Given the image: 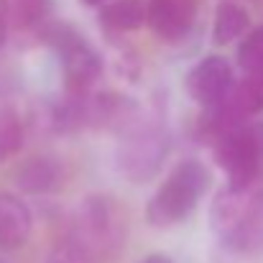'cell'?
Returning a JSON list of instances; mask_svg holds the SVG:
<instances>
[{
  "label": "cell",
  "mask_w": 263,
  "mask_h": 263,
  "mask_svg": "<svg viewBox=\"0 0 263 263\" xmlns=\"http://www.w3.org/2000/svg\"><path fill=\"white\" fill-rule=\"evenodd\" d=\"M128 240V210L120 199L110 194L85 197L69 222L67 243L87 263L112 261L123 253Z\"/></svg>",
  "instance_id": "cell-1"
},
{
  "label": "cell",
  "mask_w": 263,
  "mask_h": 263,
  "mask_svg": "<svg viewBox=\"0 0 263 263\" xmlns=\"http://www.w3.org/2000/svg\"><path fill=\"white\" fill-rule=\"evenodd\" d=\"M120 143L115 148V166L118 172L133 184H146L161 172L169 148H172V138H169V128L161 112L151 110V112H138V118L123 130L118 133Z\"/></svg>",
  "instance_id": "cell-2"
},
{
  "label": "cell",
  "mask_w": 263,
  "mask_h": 263,
  "mask_svg": "<svg viewBox=\"0 0 263 263\" xmlns=\"http://www.w3.org/2000/svg\"><path fill=\"white\" fill-rule=\"evenodd\" d=\"M212 186L210 169L197 159H181L164 179V184L146 202V222L151 228H174L184 222L199 199Z\"/></svg>",
  "instance_id": "cell-3"
},
{
  "label": "cell",
  "mask_w": 263,
  "mask_h": 263,
  "mask_svg": "<svg viewBox=\"0 0 263 263\" xmlns=\"http://www.w3.org/2000/svg\"><path fill=\"white\" fill-rule=\"evenodd\" d=\"M212 230L217 240L240 256L263 253V192L238 194L222 189L212 202Z\"/></svg>",
  "instance_id": "cell-4"
},
{
  "label": "cell",
  "mask_w": 263,
  "mask_h": 263,
  "mask_svg": "<svg viewBox=\"0 0 263 263\" xmlns=\"http://www.w3.org/2000/svg\"><path fill=\"white\" fill-rule=\"evenodd\" d=\"M44 41L57 51L62 62L64 87L67 95H87L95 82L102 77V57L95 51V46L69 23H46L41 26Z\"/></svg>",
  "instance_id": "cell-5"
},
{
  "label": "cell",
  "mask_w": 263,
  "mask_h": 263,
  "mask_svg": "<svg viewBox=\"0 0 263 263\" xmlns=\"http://www.w3.org/2000/svg\"><path fill=\"white\" fill-rule=\"evenodd\" d=\"M212 146L228 176V189L246 194L263 172V123H243Z\"/></svg>",
  "instance_id": "cell-6"
},
{
  "label": "cell",
  "mask_w": 263,
  "mask_h": 263,
  "mask_svg": "<svg viewBox=\"0 0 263 263\" xmlns=\"http://www.w3.org/2000/svg\"><path fill=\"white\" fill-rule=\"evenodd\" d=\"M233 85H235V72H233L230 62L225 57H217V54L197 62L184 77L186 95L204 107L222 102L230 95Z\"/></svg>",
  "instance_id": "cell-7"
},
{
  "label": "cell",
  "mask_w": 263,
  "mask_h": 263,
  "mask_svg": "<svg viewBox=\"0 0 263 263\" xmlns=\"http://www.w3.org/2000/svg\"><path fill=\"white\" fill-rule=\"evenodd\" d=\"M197 18V0H151L146 5V23L164 41H181L192 33Z\"/></svg>",
  "instance_id": "cell-8"
},
{
  "label": "cell",
  "mask_w": 263,
  "mask_h": 263,
  "mask_svg": "<svg viewBox=\"0 0 263 263\" xmlns=\"http://www.w3.org/2000/svg\"><path fill=\"white\" fill-rule=\"evenodd\" d=\"M31 210L28 204L13 194V192H0V248L3 251H18L26 246L31 238Z\"/></svg>",
  "instance_id": "cell-9"
},
{
  "label": "cell",
  "mask_w": 263,
  "mask_h": 263,
  "mask_svg": "<svg viewBox=\"0 0 263 263\" xmlns=\"http://www.w3.org/2000/svg\"><path fill=\"white\" fill-rule=\"evenodd\" d=\"M13 181L26 194H49L64 184V169L51 156H31L15 169Z\"/></svg>",
  "instance_id": "cell-10"
},
{
  "label": "cell",
  "mask_w": 263,
  "mask_h": 263,
  "mask_svg": "<svg viewBox=\"0 0 263 263\" xmlns=\"http://www.w3.org/2000/svg\"><path fill=\"white\" fill-rule=\"evenodd\" d=\"M248 26H251V15L238 0H220L215 18H212L215 46H230L248 31Z\"/></svg>",
  "instance_id": "cell-11"
},
{
  "label": "cell",
  "mask_w": 263,
  "mask_h": 263,
  "mask_svg": "<svg viewBox=\"0 0 263 263\" xmlns=\"http://www.w3.org/2000/svg\"><path fill=\"white\" fill-rule=\"evenodd\" d=\"M225 105L233 110L238 120H248L251 115H258L263 110V69L233 85L230 95L225 97Z\"/></svg>",
  "instance_id": "cell-12"
},
{
  "label": "cell",
  "mask_w": 263,
  "mask_h": 263,
  "mask_svg": "<svg viewBox=\"0 0 263 263\" xmlns=\"http://www.w3.org/2000/svg\"><path fill=\"white\" fill-rule=\"evenodd\" d=\"M100 23L115 33L136 31L146 23V3L143 0H112L102 5Z\"/></svg>",
  "instance_id": "cell-13"
},
{
  "label": "cell",
  "mask_w": 263,
  "mask_h": 263,
  "mask_svg": "<svg viewBox=\"0 0 263 263\" xmlns=\"http://www.w3.org/2000/svg\"><path fill=\"white\" fill-rule=\"evenodd\" d=\"M54 0H15L8 3V15L15 28H41L49 23Z\"/></svg>",
  "instance_id": "cell-14"
},
{
  "label": "cell",
  "mask_w": 263,
  "mask_h": 263,
  "mask_svg": "<svg viewBox=\"0 0 263 263\" xmlns=\"http://www.w3.org/2000/svg\"><path fill=\"white\" fill-rule=\"evenodd\" d=\"M23 146V120L15 107L3 105L0 107V164L8 161L13 154H18Z\"/></svg>",
  "instance_id": "cell-15"
},
{
  "label": "cell",
  "mask_w": 263,
  "mask_h": 263,
  "mask_svg": "<svg viewBox=\"0 0 263 263\" xmlns=\"http://www.w3.org/2000/svg\"><path fill=\"white\" fill-rule=\"evenodd\" d=\"M238 69L248 77L263 69V26L253 28L238 46Z\"/></svg>",
  "instance_id": "cell-16"
},
{
  "label": "cell",
  "mask_w": 263,
  "mask_h": 263,
  "mask_svg": "<svg viewBox=\"0 0 263 263\" xmlns=\"http://www.w3.org/2000/svg\"><path fill=\"white\" fill-rule=\"evenodd\" d=\"M46 263H87L82 256H77L67 243H59L54 251H51V256H49V261Z\"/></svg>",
  "instance_id": "cell-17"
},
{
  "label": "cell",
  "mask_w": 263,
  "mask_h": 263,
  "mask_svg": "<svg viewBox=\"0 0 263 263\" xmlns=\"http://www.w3.org/2000/svg\"><path fill=\"white\" fill-rule=\"evenodd\" d=\"M8 28H10V15H8V0H0V46L8 41Z\"/></svg>",
  "instance_id": "cell-18"
},
{
  "label": "cell",
  "mask_w": 263,
  "mask_h": 263,
  "mask_svg": "<svg viewBox=\"0 0 263 263\" xmlns=\"http://www.w3.org/2000/svg\"><path fill=\"white\" fill-rule=\"evenodd\" d=\"M138 263H174L166 253H148V256H143Z\"/></svg>",
  "instance_id": "cell-19"
},
{
  "label": "cell",
  "mask_w": 263,
  "mask_h": 263,
  "mask_svg": "<svg viewBox=\"0 0 263 263\" xmlns=\"http://www.w3.org/2000/svg\"><path fill=\"white\" fill-rule=\"evenodd\" d=\"M82 3H85V5H89V8H95V5H102L105 0H82Z\"/></svg>",
  "instance_id": "cell-20"
},
{
  "label": "cell",
  "mask_w": 263,
  "mask_h": 263,
  "mask_svg": "<svg viewBox=\"0 0 263 263\" xmlns=\"http://www.w3.org/2000/svg\"><path fill=\"white\" fill-rule=\"evenodd\" d=\"M0 263H3V261H0Z\"/></svg>",
  "instance_id": "cell-21"
}]
</instances>
